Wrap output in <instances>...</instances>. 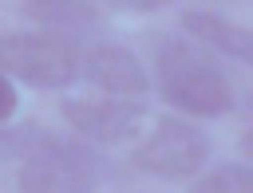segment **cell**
Segmentation results:
<instances>
[{"label": "cell", "mask_w": 253, "mask_h": 193, "mask_svg": "<svg viewBox=\"0 0 253 193\" xmlns=\"http://www.w3.org/2000/svg\"><path fill=\"white\" fill-rule=\"evenodd\" d=\"M0 146L20 154L16 185L24 193H95L103 177V158L95 150L47 134L43 126H20L12 138H0Z\"/></svg>", "instance_id": "6da1fadb"}, {"label": "cell", "mask_w": 253, "mask_h": 193, "mask_svg": "<svg viewBox=\"0 0 253 193\" xmlns=\"http://www.w3.org/2000/svg\"><path fill=\"white\" fill-rule=\"evenodd\" d=\"M154 67H158V91L162 98H170L178 110L198 114V118H221L233 110L237 95L229 75L221 71V63L194 39L186 35H170L158 43L154 51Z\"/></svg>", "instance_id": "7a4b0ae2"}, {"label": "cell", "mask_w": 253, "mask_h": 193, "mask_svg": "<svg viewBox=\"0 0 253 193\" xmlns=\"http://www.w3.org/2000/svg\"><path fill=\"white\" fill-rule=\"evenodd\" d=\"M0 75L63 91L79 79V43L55 32H8L0 35Z\"/></svg>", "instance_id": "3957f363"}, {"label": "cell", "mask_w": 253, "mask_h": 193, "mask_svg": "<svg viewBox=\"0 0 253 193\" xmlns=\"http://www.w3.org/2000/svg\"><path fill=\"white\" fill-rule=\"evenodd\" d=\"M213 154V142L194 130L190 122L182 118H158L154 130L134 146L130 161L142 169V173H154V177H166V181H182L190 173H198Z\"/></svg>", "instance_id": "277c9868"}, {"label": "cell", "mask_w": 253, "mask_h": 193, "mask_svg": "<svg viewBox=\"0 0 253 193\" xmlns=\"http://www.w3.org/2000/svg\"><path fill=\"white\" fill-rule=\"evenodd\" d=\"M79 79H87L91 87H99L115 98H142L150 91V79H146L142 63L119 43L79 47Z\"/></svg>", "instance_id": "5b68a950"}, {"label": "cell", "mask_w": 253, "mask_h": 193, "mask_svg": "<svg viewBox=\"0 0 253 193\" xmlns=\"http://www.w3.org/2000/svg\"><path fill=\"white\" fill-rule=\"evenodd\" d=\"M142 98H67L63 118L91 142H123L142 122Z\"/></svg>", "instance_id": "8992f818"}, {"label": "cell", "mask_w": 253, "mask_h": 193, "mask_svg": "<svg viewBox=\"0 0 253 193\" xmlns=\"http://www.w3.org/2000/svg\"><path fill=\"white\" fill-rule=\"evenodd\" d=\"M24 12L32 20H40L43 32H55L71 43L95 39L99 32H107V24L91 0H24Z\"/></svg>", "instance_id": "52a82bcc"}, {"label": "cell", "mask_w": 253, "mask_h": 193, "mask_svg": "<svg viewBox=\"0 0 253 193\" xmlns=\"http://www.w3.org/2000/svg\"><path fill=\"white\" fill-rule=\"evenodd\" d=\"M182 28L190 32L194 43L213 47V51L237 59V63H253V35H249V28H241V24H233V20L217 16V12H206V8H186L182 12Z\"/></svg>", "instance_id": "ba28073f"}, {"label": "cell", "mask_w": 253, "mask_h": 193, "mask_svg": "<svg viewBox=\"0 0 253 193\" xmlns=\"http://www.w3.org/2000/svg\"><path fill=\"white\" fill-rule=\"evenodd\" d=\"M190 193H253V169L245 161H221L210 173H202Z\"/></svg>", "instance_id": "9c48e42d"}, {"label": "cell", "mask_w": 253, "mask_h": 193, "mask_svg": "<svg viewBox=\"0 0 253 193\" xmlns=\"http://www.w3.org/2000/svg\"><path fill=\"white\" fill-rule=\"evenodd\" d=\"M12 110H16V87L8 75H0V122L12 118Z\"/></svg>", "instance_id": "30bf717a"}, {"label": "cell", "mask_w": 253, "mask_h": 193, "mask_svg": "<svg viewBox=\"0 0 253 193\" xmlns=\"http://www.w3.org/2000/svg\"><path fill=\"white\" fill-rule=\"evenodd\" d=\"M115 8H126V12H154V8H166L170 0H107Z\"/></svg>", "instance_id": "8fae6325"}, {"label": "cell", "mask_w": 253, "mask_h": 193, "mask_svg": "<svg viewBox=\"0 0 253 193\" xmlns=\"http://www.w3.org/2000/svg\"><path fill=\"white\" fill-rule=\"evenodd\" d=\"M0 138H4V130H0Z\"/></svg>", "instance_id": "7c38bea8"}]
</instances>
